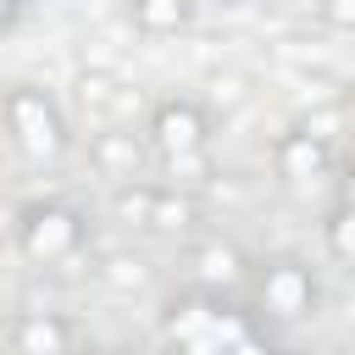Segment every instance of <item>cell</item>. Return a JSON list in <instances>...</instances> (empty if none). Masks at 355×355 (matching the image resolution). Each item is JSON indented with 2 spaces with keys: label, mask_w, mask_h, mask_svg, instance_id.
<instances>
[{
  "label": "cell",
  "mask_w": 355,
  "mask_h": 355,
  "mask_svg": "<svg viewBox=\"0 0 355 355\" xmlns=\"http://www.w3.org/2000/svg\"><path fill=\"white\" fill-rule=\"evenodd\" d=\"M0 116H6V133H11L17 155L33 161V166L55 161V155L72 144L61 105H55L44 89H33V83H11V89L0 94Z\"/></svg>",
  "instance_id": "obj_1"
},
{
  "label": "cell",
  "mask_w": 355,
  "mask_h": 355,
  "mask_svg": "<svg viewBox=\"0 0 355 355\" xmlns=\"http://www.w3.org/2000/svg\"><path fill=\"white\" fill-rule=\"evenodd\" d=\"M83 233H89V222L67 200H33V205L17 211V255L33 261V266H55V261L78 255Z\"/></svg>",
  "instance_id": "obj_2"
},
{
  "label": "cell",
  "mask_w": 355,
  "mask_h": 355,
  "mask_svg": "<svg viewBox=\"0 0 355 355\" xmlns=\"http://www.w3.org/2000/svg\"><path fill=\"white\" fill-rule=\"evenodd\" d=\"M316 300H322V288H316V277H311V266L300 255H272L255 272V311L266 322L294 327V322L316 316Z\"/></svg>",
  "instance_id": "obj_3"
},
{
  "label": "cell",
  "mask_w": 355,
  "mask_h": 355,
  "mask_svg": "<svg viewBox=\"0 0 355 355\" xmlns=\"http://www.w3.org/2000/svg\"><path fill=\"white\" fill-rule=\"evenodd\" d=\"M216 311H222V294L189 283L183 294L166 300V311H161V338H172V344H183V349H211Z\"/></svg>",
  "instance_id": "obj_4"
},
{
  "label": "cell",
  "mask_w": 355,
  "mask_h": 355,
  "mask_svg": "<svg viewBox=\"0 0 355 355\" xmlns=\"http://www.w3.org/2000/svg\"><path fill=\"white\" fill-rule=\"evenodd\" d=\"M150 144H155V155L211 144V111H205L200 100H178V94L161 100V105L150 111Z\"/></svg>",
  "instance_id": "obj_5"
},
{
  "label": "cell",
  "mask_w": 355,
  "mask_h": 355,
  "mask_svg": "<svg viewBox=\"0 0 355 355\" xmlns=\"http://www.w3.org/2000/svg\"><path fill=\"white\" fill-rule=\"evenodd\" d=\"M78 322L61 316V311H22L11 327H6V344L22 349V355H67L78 349Z\"/></svg>",
  "instance_id": "obj_6"
},
{
  "label": "cell",
  "mask_w": 355,
  "mask_h": 355,
  "mask_svg": "<svg viewBox=\"0 0 355 355\" xmlns=\"http://www.w3.org/2000/svg\"><path fill=\"white\" fill-rule=\"evenodd\" d=\"M272 166H277L283 183H311V178H322L333 166V150H327L322 133H311L300 122V128H288V133L272 139Z\"/></svg>",
  "instance_id": "obj_7"
},
{
  "label": "cell",
  "mask_w": 355,
  "mask_h": 355,
  "mask_svg": "<svg viewBox=\"0 0 355 355\" xmlns=\"http://www.w3.org/2000/svg\"><path fill=\"white\" fill-rule=\"evenodd\" d=\"M144 139H150V133L105 128V133H94V139H89V166H94L100 178H111V183L139 178V172H144V161H150V150H155V144H144Z\"/></svg>",
  "instance_id": "obj_8"
},
{
  "label": "cell",
  "mask_w": 355,
  "mask_h": 355,
  "mask_svg": "<svg viewBox=\"0 0 355 355\" xmlns=\"http://www.w3.org/2000/svg\"><path fill=\"white\" fill-rule=\"evenodd\" d=\"M194 227H200V200H194V189H183V183H155V205H150L144 233L183 239V233H194Z\"/></svg>",
  "instance_id": "obj_9"
},
{
  "label": "cell",
  "mask_w": 355,
  "mask_h": 355,
  "mask_svg": "<svg viewBox=\"0 0 355 355\" xmlns=\"http://www.w3.org/2000/svg\"><path fill=\"white\" fill-rule=\"evenodd\" d=\"M189 277H194L200 288L222 294V288H233V283L244 277V255H239L227 239H205V244L189 250Z\"/></svg>",
  "instance_id": "obj_10"
},
{
  "label": "cell",
  "mask_w": 355,
  "mask_h": 355,
  "mask_svg": "<svg viewBox=\"0 0 355 355\" xmlns=\"http://www.w3.org/2000/svg\"><path fill=\"white\" fill-rule=\"evenodd\" d=\"M128 17L139 33L166 39V33H183L194 22V0H128Z\"/></svg>",
  "instance_id": "obj_11"
},
{
  "label": "cell",
  "mask_w": 355,
  "mask_h": 355,
  "mask_svg": "<svg viewBox=\"0 0 355 355\" xmlns=\"http://www.w3.org/2000/svg\"><path fill=\"white\" fill-rule=\"evenodd\" d=\"M150 205H155V183H144V178H122L116 194H111V216L128 222V227H144Z\"/></svg>",
  "instance_id": "obj_12"
},
{
  "label": "cell",
  "mask_w": 355,
  "mask_h": 355,
  "mask_svg": "<svg viewBox=\"0 0 355 355\" xmlns=\"http://www.w3.org/2000/svg\"><path fill=\"white\" fill-rule=\"evenodd\" d=\"M261 333H255V322H250V311H216V327H211V349H244V344H255Z\"/></svg>",
  "instance_id": "obj_13"
},
{
  "label": "cell",
  "mask_w": 355,
  "mask_h": 355,
  "mask_svg": "<svg viewBox=\"0 0 355 355\" xmlns=\"http://www.w3.org/2000/svg\"><path fill=\"white\" fill-rule=\"evenodd\" d=\"M322 239H327V250L338 255V261H349L355 266V205H333L327 211V222H322Z\"/></svg>",
  "instance_id": "obj_14"
},
{
  "label": "cell",
  "mask_w": 355,
  "mask_h": 355,
  "mask_svg": "<svg viewBox=\"0 0 355 355\" xmlns=\"http://www.w3.org/2000/svg\"><path fill=\"white\" fill-rule=\"evenodd\" d=\"M161 172H166L172 183L194 189V183L211 178V155H205V144H200V150H172V155H161Z\"/></svg>",
  "instance_id": "obj_15"
},
{
  "label": "cell",
  "mask_w": 355,
  "mask_h": 355,
  "mask_svg": "<svg viewBox=\"0 0 355 355\" xmlns=\"http://www.w3.org/2000/svg\"><path fill=\"white\" fill-rule=\"evenodd\" d=\"M100 283H111V288H144L150 283V266H144V255L116 250V255L100 261Z\"/></svg>",
  "instance_id": "obj_16"
},
{
  "label": "cell",
  "mask_w": 355,
  "mask_h": 355,
  "mask_svg": "<svg viewBox=\"0 0 355 355\" xmlns=\"http://www.w3.org/2000/svg\"><path fill=\"white\" fill-rule=\"evenodd\" d=\"M322 22L338 33H355V0H322Z\"/></svg>",
  "instance_id": "obj_17"
},
{
  "label": "cell",
  "mask_w": 355,
  "mask_h": 355,
  "mask_svg": "<svg viewBox=\"0 0 355 355\" xmlns=\"http://www.w3.org/2000/svg\"><path fill=\"white\" fill-rule=\"evenodd\" d=\"M17 17H22V0H0V33H11Z\"/></svg>",
  "instance_id": "obj_18"
},
{
  "label": "cell",
  "mask_w": 355,
  "mask_h": 355,
  "mask_svg": "<svg viewBox=\"0 0 355 355\" xmlns=\"http://www.w3.org/2000/svg\"><path fill=\"white\" fill-rule=\"evenodd\" d=\"M338 200H344V205H355V161H349V166H344V178H338Z\"/></svg>",
  "instance_id": "obj_19"
},
{
  "label": "cell",
  "mask_w": 355,
  "mask_h": 355,
  "mask_svg": "<svg viewBox=\"0 0 355 355\" xmlns=\"http://www.w3.org/2000/svg\"><path fill=\"white\" fill-rule=\"evenodd\" d=\"M338 111H344V122L355 128V89H344V100H338Z\"/></svg>",
  "instance_id": "obj_20"
},
{
  "label": "cell",
  "mask_w": 355,
  "mask_h": 355,
  "mask_svg": "<svg viewBox=\"0 0 355 355\" xmlns=\"http://www.w3.org/2000/svg\"><path fill=\"white\" fill-rule=\"evenodd\" d=\"M216 6H244V0H216Z\"/></svg>",
  "instance_id": "obj_21"
}]
</instances>
